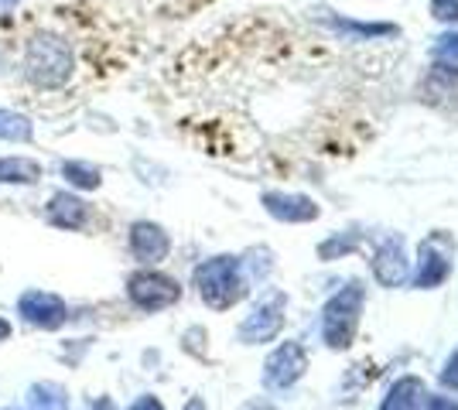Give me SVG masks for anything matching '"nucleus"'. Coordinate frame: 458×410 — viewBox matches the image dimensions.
Instances as JSON below:
<instances>
[{
  "label": "nucleus",
  "mask_w": 458,
  "mask_h": 410,
  "mask_svg": "<svg viewBox=\"0 0 458 410\" xmlns=\"http://www.w3.org/2000/svg\"><path fill=\"white\" fill-rule=\"evenodd\" d=\"M21 76L24 82H31L35 89H45V93H55V89H65V82L76 76V52L72 45L48 31V28H38L24 38V55H21Z\"/></svg>",
  "instance_id": "obj_1"
},
{
  "label": "nucleus",
  "mask_w": 458,
  "mask_h": 410,
  "mask_svg": "<svg viewBox=\"0 0 458 410\" xmlns=\"http://www.w3.org/2000/svg\"><path fill=\"white\" fill-rule=\"evenodd\" d=\"M195 288H199V297L209 308H216V312L233 308L247 294L243 273H240V260L236 256H212V260H206L195 271Z\"/></svg>",
  "instance_id": "obj_2"
},
{
  "label": "nucleus",
  "mask_w": 458,
  "mask_h": 410,
  "mask_svg": "<svg viewBox=\"0 0 458 410\" xmlns=\"http://www.w3.org/2000/svg\"><path fill=\"white\" fill-rule=\"evenodd\" d=\"M14 308H18L21 322L28 329H35V332H58L69 322L65 297L55 291H45V288H24L18 294V305Z\"/></svg>",
  "instance_id": "obj_3"
},
{
  "label": "nucleus",
  "mask_w": 458,
  "mask_h": 410,
  "mask_svg": "<svg viewBox=\"0 0 458 410\" xmlns=\"http://www.w3.org/2000/svg\"><path fill=\"white\" fill-rule=\"evenodd\" d=\"M127 297H131V305H134L137 312L151 314L161 312V308H172L174 301L182 297V288L168 273L144 267V271H134L127 277Z\"/></svg>",
  "instance_id": "obj_4"
},
{
  "label": "nucleus",
  "mask_w": 458,
  "mask_h": 410,
  "mask_svg": "<svg viewBox=\"0 0 458 410\" xmlns=\"http://www.w3.org/2000/svg\"><path fill=\"white\" fill-rule=\"evenodd\" d=\"M360 308H363V291L356 284L328 301V308H325V342L332 349H345L352 342L356 325H360Z\"/></svg>",
  "instance_id": "obj_5"
},
{
  "label": "nucleus",
  "mask_w": 458,
  "mask_h": 410,
  "mask_svg": "<svg viewBox=\"0 0 458 410\" xmlns=\"http://www.w3.org/2000/svg\"><path fill=\"white\" fill-rule=\"evenodd\" d=\"M127 247H131V256L144 267H154L161 260H168L172 254V236L165 226H157L151 219H137L127 230Z\"/></svg>",
  "instance_id": "obj_6"
},
{
  "label": "nucleus",
  "mask_w": 458,
  "mask_h": 410,
  "mask_svg": "<svg viewBox=\"0 0 458 410\" xmlns=\"http://www.w3.org/2000/svg\"><path fill=\"white\" fill-rule=\"evenodd\" d=\"M89 215H93V205L79 196V192H72V188L52 192L48 202H45V222L62 230V233H79V230H86V226H89Z\"/></svg>",
  "instance_id": "obj_7"
},
{
  "label": "nucleus",
  "mask_w": 458,
  "mask_h": 410,
  "mask_svg": "<svg viewBox=\"0 0 458 410\" xmlns=\"http://www.w3.org/2000/svg\"><path fill=\"white\" fill-rule=\"evenodd\" d=\"M284 325V294H267L240 325V342H267Z\"/></svg>",
  "instance_id": "obj_8"
},
{
  "label": "nucleus",
  "mask_w": 458,
  "mask_h": 410,
  "mask_svg": "<svg viewBox=\"0 0 458 410\" xmlns=\"http://www.w3.org/2000/svg\"><path fill=\"white\" fill-rule=\"evenodd\" d=\"M305 366H308L305 349H301L298 342H284V346L267 359L264 380H267V387H274V390H284V387H291L294 380H301Z\"/></svg>",
  "instance_id": "obj_9"
},
{
  "label": "nucleus",
  "mask_w": 458,
  "mask_h": 410,
  "mask_svg": "<svg viewBox=\"0 0 458 410\" xmlns=\"http://www.w3.org/2000/svg\"><path fill=\"white\" fill-rule=\"evenodd\" d=\"M45 168L41 161L28 155H4L0 157V185H14V188H31L38 185Z\"/></svg>",
  "instance_id": "obj_10"
},
{
  "label": "nucleus",
  "mask_w": 458,
  "mask_h": 410,
  "mask_svg": "<svg viewBox=\"0 0 458 410\" xmlns=\"http://www.w3.org/2000/svg\"><path fill=\"white\" fill-rule=\"evenodd\" d=\"M58 175L62 181L72 188V192H96V188H103V168L93 164V161H82V157H65L62 164H58Z\"/></svg>",
  "instance_id": "obj_11"
},
{
  "label": "nucleus",
  "mask_w": 458,
  "mask_h": 410,
  "mask_svg": "<svg viewBox=\"0 0 458 410\" xmlns=\"http://www.w3.org/2000/svg\"><path fill=\"white\" fill-rule=\"evenodd\" d=\"M24 410H72L69 390L55 380H35L24 393Z\"/></svg>",
  "instance_id": "obj_12"
},
{
  "label": "nucleus",
  "mask_w": 458,
  "mask_h": 410,
  "mask_svg": "<svg viewBox=\"0 0 458 410\" xmlns=\"http://www.w3.org/2000/svg\"><path fill=\"white\" fill-rule=\"evenodd\" d=\"M264 205L270 215H277L284 222H308L318 215V205L301 196H264Z\"/></svg>",
  "instance_id": "obj_13"
},
{
  "label": "nucleus",
  "mask_w": 458,
  "mask_h": 410,
  "mask_svg": "<svg viewBox=\"0 0 458 410\" xmlns=\"http://www.w3.org/2000/svg\"><path fill=\"white\" fill-rule=\"evenodd\" d=\"M373 273H377V280H380L383 288H394V284H401L407 267H403V256H401V247L397 243H386L377 260H373Z\"/></svg>",
  "instance_id": "obj_14"
},
{
  "label": "nucleus",
  "mask_w": 458,
  "mask_h": 410,
  "mask_svg": "<svg viewBox=\"0 0 458 410\" xmlns=\"http://www.w3.org/2000/svg\"><path fill=\"white\" fill-rule=\"evenodd\" d=\"M0 140L4 144H31L35 140V123L18 110H0Z\"/></svg>",
  "instance_id": "obj_15"
},
{
  "label": "nucleus",
  "mask_w": 458,
  "mask_h": 410,
  "mask_svg": "<svg viewBox=\"0 0 458 410\" xmlns=\"http://www.w3.org/2000/svg\"><path fill=\"white\" fill-rule=\"evenodd\" d=\"M452 271V264L445 260V256L431 254V247L424 243V250H420V267H418V288H438L441 280L448 277Z\"/></svg>",
  "instance_id": "obj_16"
},
{
  "label": "nucleus",
  "mask_w": 458,
  "mask_h": 410,
  "mask_svg": "<svg viewBox=\"0 0 458 410\" xmlns=\"http://www.w3.org/2000/svg\"><path fill=\"white\" fill-rule=\"evenodd\" d=\"M418 397H420V383L407 376V380H401L394 387V393L386 397V404L380 410H418Z\"/></svg>",
  "instance_id": "obj_17"
},
{
  "label": "nucleus",
  "mask_w": 458,
  "mask_h": 410,
  "mask_svg": "<svg viewBox=\"0 0 458 410\" xmlns=\"http://www.w3.org/2000/svg\"><path fill=\"white\" fill-rule=\"evenodd\" d=\"M431 14L441 21H458V0H435L431 4Z\"/></svg>",
  "instance_id": "obj_18"
},
{
  "label": "nucleus",
  "mask_w": 458,
  "mask_h": 410,
  "mask_svg": "<svg viewBox=\"0 0 458 410\" xmlns=\"http://www.w3.org/2000/svg\"><path fill=\"white\" fill-rule=\"evenodd\" d=\"M127 410H165V404H161L154 393H140V397H137V400Z\"/></svg>",
  "instance_id": "obj_19"
},
{
  "label": "nucleus",
  "mask_w": 458,
  "mask_h": 410,
  "mask_svg": "<svg viewBox=\"0 0 458 410\" xmlns=\"http://www.w3.org/2000/svg\"><path fill=\"white\" fill-rule=\"evenodd\" d=\"M441 380H445L448 387H458V352L452 356V363L445 366V372H441Z\"/></svg>",
  "instance_id": "obj_20"
},
{
  "label": "nucleus",
  "mask_w": 458,
  "mask_h": 410,
  "mask_svg": "<svg viewBox=\"0 0 458 410\" xmlns=\"http://www.w3.org/2000/svg\"><path fill=\"white\" fill-rule=\"evenodd\" d=\"M82 410H116V404H114V397H93Z\"/></svg>",
  "instance_id": "obj_21"
},
{
  "label": "nucleus",
  "mask_w": 458,
  "mask_h": 410,
  "mask_svg": "<svg viewBox=\"0 0 458 410\" xmlns=\"http://www.w3.org/2000/svg\"><path fill=\"white\" fill-rule=\"evenodd\" d=\"M445 45H438V55H448V59H458V35L455 38H441Z\"/></svg>",
  "instance_id": "obj_22"
},
{
  "label": "nucleus",
  "mask_w": 458,
  "mask_h": 410,
  "mask_svg": "<svg viewBox=\"0 0 458 410\" xmlns=\"http://www.w3.org/2000/svg\"><path fill=\"white\" fill-rule=\"evenodd\" d=\"M11 335H14L11 318H4V314H0V346H4V342H11Z\"/></svg>",
  "instance_id": "obj_23"
},
{
  "label": "nucleus",
  "mask_w": 458,
  "mask_h": 410,
  "mask_svg": "<svg viewBox=\"0 0 458 410\" xmlns=\"http://www.w3.org/2000/svg\"><path fill=\"white\" fill-rule=\"evenodd\" d=\"M24 0H0V18H7V14H14Z\"/></svg>",
  "instance_id": "obj_24"
},
{
  "label": "nucleus",
  "mask_w": 458,
  "mask_h": 410,
  "mask_svg": "<svg viewBox=\"0 0 458 410\" xmlns=\"http://www.w3.org/2000/svg\"><path fill=\"white\" fill-rule=\"evenodd\" d=\"M243 410H274V407H267V404H247Z\"/></svg>",
  "instance_id": "obj_25"
},
{
  "label": "nucleus",
  "mask_w": 458,
  "mask_h": 410,
  "mask_svg": "<svg viewBox=\"0 0 458 410\" xmlns=\"http://www.w3.org/2000/svg\"><path fill=\"white\" fill-rule=\"evenodd\" d=\"M0 72H4V52H0Z\"/></svg>",
  "instance_id": "obj_26"
},
{
  "label": "nucleus",
  "mask_w": 458,
  "mask_h": 410,
  "mask_svg": "<svg viewBox=\"0 0 458 410\" xmlns=\"http://www.w3.org/2000/svg\"><path fill=\"white\" fill-rule=\"evenodd\" d=\"M4 410H24V407H4Z\"/></svg>",
  "instance_id": "obj_27"
}]
</instances>
